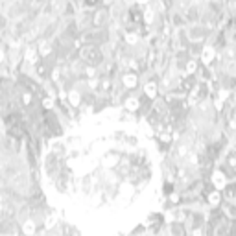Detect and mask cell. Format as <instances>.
Segmentation results:
<instances>
[{
  "label": "cell",
  "mask_w": 236,
  "mask_h": 236,
  "mask_svg": "<svg viewBox=\"0 0 236 236\" xmlns=\"http://www.w3.org/2000/svg\"><path fill=\"white\" fill-rule=\"evenodd\" d=\"M214 183H216L218 188H223V186H225V175H223L222 172H216V174H214Z\"/></svg>",
  "instance_id": "obj_1"
},
{
  "label": "cell",
  "mask_w": 236,
  "mask_h": 236,
  "mask_svg": "<svg viewBox=\"0 0 236 236\" xmlns=\"http://www.w3.org/2000/svg\"><path fill=\"white\" fill-rule=\"evenodd\" d=\"M212 57H214V50H212V48H207V50L203 52V61H205V63H209Z\"/></svg>",
  "instance_id": "obj_2"
}]
</instances>
